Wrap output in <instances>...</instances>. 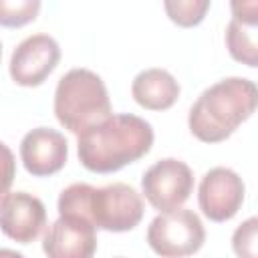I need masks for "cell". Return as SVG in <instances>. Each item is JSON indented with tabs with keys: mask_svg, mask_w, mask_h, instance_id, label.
<instances>
[{
	"mask_svg": "<svg viewBox=\"0 0 258 258\" xmlns=\"http://www.w3.org/2000/svg\"><path fill=\"white\" fill-rule=\"evenodd\" d=\"M153 145V127L131 113H117L79 133L81 163L95 173H111L141 159Z\"/></svg>",
	"mask_w": 258,
	"mask_h": 258,
	"instance_id": "obj_1",
	"label": "cell"
},
{
	"mask_svg": "<svg viewBox=\"0 0 258 258\" xmlns=\"http://www.w3.org/2000/svg\"><path fill=\"white\" fill-rule=\"evenodd\" d=\"M258 93L250 79L228 77L208 87L189 109V131L204 143L230 137L256 109Z\"/></svg>",
	"mask_w": 258,
	"mask_h": 258,
	"instance_id": "obj_2",
	"label": "cell"
},
{
	"mask_svg": "<svg viewBox=\"0 0 258 258\" xmlns=\"http://www.w3.org/2000/svg\"><path fill=\"white\" fill-rule=\"evenodd\" d=\"M58 214L85 218L107 232H127L141 222L143 200L127 183H109L105 187L73 183L58 196Z\"/></svg>",
	"mask_w": 258,
	"mask_h": 258,
	"instance_id": "obj_3",
	"label": "cell"
},
{
	"mask_svg": "<svg viewBox=\"0 0 258 258\" xmlns=\"http://www.w3.org/2000/svg\"><path fill=\"white\" fill-rule=\"evenodd\" d=\"M54 115L64 129L77 135L111 117V101L103 79L89 69L64 73L54 91Z\"/></svg>",
	"mask_w": 258,
	"mask_h": 258,
	"instance_id": "obj_4",
	"label": "cell"
},
{
	"mask_svg": "<svg viewBox=\"0 0 258 258\" xmlns=\"http://www.w3.org/2000/svg\"><path fill=\"white\" fill-rule=\"evenodd\" d=\"M204 240L206 230L200 216L185 208L161 212L147 228V244L161 258L191 256L204 246Z\"/></svg>",
	"mask_w": 258,
	"mask_h": 258,
	"instance_id": "obj_5",
	"label": "cell"
},
{
	"mask_svg": "<svg viewBox=\"0 0 258 258\" xmlns=\"http://www.w3.org/2000/svg\"><path fill=\"white\" fill-rule=\"evenodd\" d=\"M141 187L147 202L161 212L177 210L194 189L191 169L175 159L165 157L155 161L141 177Z\"/></svg>",
	"mask_w": 258,
	"mask_h": 258,
	"instance_id": "obj_6",
	"label": "cell"
},
{
	"mask_svg": "<svg viewBox=\"0 0 258 258\" xmlns=\"http://www.w3.org/2000/svg\"><path fill=\"white\" fill-rule=\"evenodd\" d=\"M60 58L58 42L48 34L26 36L10 56V77L16 85L38 87Z\"/></svg>",
	"mask_w": 258,
	"mask_h": 258,
	"instance_id": "obj_7",
	"label": "cell"
},
{
	"mask_svg": "<svg viewBox=\"0 0 258 258\" xmlns=\"http://www.w3.org/2000/svg\"><path fill=\"white\" fill-rule=\"evenodd\" d=\"M198 202L206 218L226 222L236 216L244 202V181L228 167H214L200 181Z\"/></svg>",
	"mask_w": 258,
	"mask_h": 258,
	"instance_id": "obj_8",
	"label": "cell"
},
{
	"mask_svg": "<svg viewBox=\"0 0 258 258\" xmlns=\"http://www.w3.org/2000/svg\"><path fill=\"white\" fill-rule=\"evenodd\" d=\"M46 258H93L97 250V230L79 216H58L42 240Z\"/></svg>",
	"mask_w": 258,
	"mask_h": 258,
	"instance_id": "obj_9",
	"label": "cell"
},
{
	"mask_svg": "<svg viewBox=\"0 0 258 258\" xmlns=\"http://www.w3.org/2000/svg\"><path fill=\"white\" fill-rule=\"evenodd\" d=\"M46 224L44 204L26 191L8 194L0 206V232L10 240L28 244L38 238Z\"/></svg>",
	"mask_w": 258,
	"mask_h": 258,
	"instance_id": "obj_10",
	"label": "cell"
},
{
	"mask_svg": "<svg viewBox=\"0 0 258 258\" xmlns=\"http://www.w3.org/2000/svg\"><path fill=\"white\" fill-rule=\"evenodd\" d=\"M20 157L28 173L52 175L64 167L69 157V143L64 135L50 127H36L22 137Z\"/></svg>",
	"mask_w": 258,
	"mask_h": 258,
	"instance_id": "obj_11",
	"label": "cell"
},
{
	"mask_svg": "<svg viewBox=\"0 0 258 258\" xmlns=\"http://www.w3.org/2000/svg\"><path fill=\"white\" fill-rule=\"evenodd\" d=\"M258 2H232V20L226 30V44L230 54L248 64H258Z\"/></svg>",
	"mask_w": 258,
	"mask_h": 258,
	"instance_id": "obj_12",
	"label": "cell"
},
{
	"mask_svg": "<svg viewBox=\"0 0 258 258\" xmlns=\"http://www.w3.org/2000/svg\"><path fill=\"white\" fill-rule=\"evenodd\" d=\"M131 93H133V99L141 107L149 111H163V109H169L177 101L179 83L165 69L153 67V69L141 71L133 79Z\"/></svg>",
	"mask_w": 258,
	"mask_h": 258,
	"instance_id": "obj_13",
	"label": "cell"
},
{
	"mask_svg": "<svg viewBox=\"0 0 258 258\" xmlns=\"http://www.w3.org/2000/svg\"><path fill=\"white\" fill-rule=\"evenodd\" d=\"M167 16L179 26L200 24L210 8L208 0H167L163 4Z\"/></svg>",
	"mask_w": 258,
	"mask_h": 258,
	"instance_id": "obj_14",
	"label": "cell"
},
{
	"mask_svg": "<svg viewBox=\"0 0 258 258\" xmlns=\"http://www.w3.org/2000/svg\"><path fill=\"white\" fill-rule=\"evenodd\" d=\"M40 10L38 0H0V24L22 26L36 18Z\"/></svg>",
	"mask_w": 258,
	"mask_h": 258,
	"instance_id": "obj_15",
	"label": "cell"
},
{
	"mask_svg": "<svg viewBox=\"0 0 258 258\" xmlns=\"http://www.w3.org/2000/svg\"><path fill=\"white\" fill-rule=\"evenodd\" d=\"M256 230L258 220L248 218L244 224H240L232 236V248L238 254V258H256Z\"/></svg>",
	"mask_w": 258,
	"mask_h": 258,
	"instance_id": "obj_16",
	"label": "cell"
},
{
	"mask_svg": "<svg viewBox=\"0 0 258 258\" xmlns=\"http://www.w3.org/2000/svg\"><path fill=\"white\" fill-rule=\"evenodd\" d=\"M16 175V161H14V153L10 151L8 145H4L0 141V206L4 202V198L8 196V189L14 181Z\"/></svg>",
	"mask_w": 258,
	"mask_h": 258,
	"instance_id": "obj_17",
	"label": "cell"
},
{
	"mask_svg": "<svg viewBox=\"0 0 258 258\" xmlns=\"http://www.w3.org/2000/svg\"><path fill=\"white\" fill-rule=\"evenodd\" d=\"M0 258H24L20 252L10 250V248H0Z\"/></svg>",
	"mask_w": 258,
	"mask_h": 258,
	"instance_id": "obj_18",
	"label": "cell"
},
{
	"mask_svg": "<svg viewBox=\"0 0 258 258\" xmlns=\"http://www.w3.org/2000/svg\"><path fill=\"white\" fill-rule=\"evenodd\" d=\"M0 56H2V44H0Z\"/></svg>",
	"mask_w": 258,
	"mask_h": 258,
	"instance_id": "obj_19",
	"label": "cell"
}]
</instances>
